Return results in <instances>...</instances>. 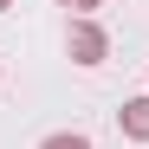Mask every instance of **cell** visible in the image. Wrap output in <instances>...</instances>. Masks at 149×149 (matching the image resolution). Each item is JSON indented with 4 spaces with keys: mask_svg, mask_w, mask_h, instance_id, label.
Segmentation results:
<instances>
[{
    "mask_svg": "<svg viewBox=\"0 0 149 149\" xmlns=\"http://www.w3.org/2000/svg\"><path fill=\"white\" fill-rule=\"evenodd\" d=\"M65 52H71V65H104L110 58V33L97 26V19H71V33H65Z\"/></svg>",
    "mask_w": 149,
    "mask_h": 149,
    "instance_id": "obj_1",
    "label": "cell"
},
{
    "mask_svg": "<svg viewBox=\"0 0 149 149\" xmlns=\"http://www.w3.org/2000/svg\"><path fill=\"white\" fill-rule=\"evenodd\" d=\"M117 123H123L130 143H149V97H130V104L117 110Z\"/></svg>",
    "mask_w": 149,
    "mask_h": 149,
    "instance_id": "obj_2",
    "label": "cell"
},
{
    "mask_svg": "<svg viewBox=\"0 0 149 149\" xmlns=\"http://www.w3.org/2000/svg\"><path fill=\"white\" fill-rule=\"evenodd\" d=\"M39 149H91V136H78V130H58V136H45Z\"/></svg>",
    "mask_w": 149,
    "mask_h": 149,
    "instance_id": "obj_3",
    "label": "cell"
},
{
    "mask_svg": "<svg viewBox=\"0 0 149 149\" xmlns=\"http://www.w3.org/2000/svg\"><path fill=\"white\" fill-rule=\"evenodd\" d=\"M58 7H71V13H78V19H91L97 7H104V0H58Z\"/></svg>",
    "mask_w": 149,
    "mask_h": 149,
    "instance_id": "obj_4",
    "label": "cell"
},
{
    "mask_svg": "<svg viewBox=\"0 0 149 149\" xmlns=\"http://www.w3.org/2000/svg\"><path fill=\"white\" fill-rule=\"evenodd\" d=\"M7 7H13V0H0V13H7Z\"/></svg>",
    "mask_w": 149,
    "mask_h": 149,
    "instance_id": "obj_5",
    "label": "cell"
}]
</instances>
